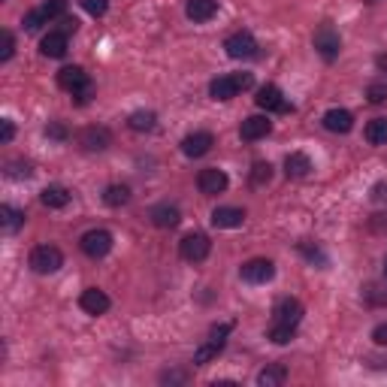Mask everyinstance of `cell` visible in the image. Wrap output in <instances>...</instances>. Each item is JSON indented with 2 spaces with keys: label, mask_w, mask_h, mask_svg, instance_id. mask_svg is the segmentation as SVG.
<instances>
[{
  "label": "cell",
  "mask_w": 387,
  "mask_h": 387,
  "mask_svg": "<svg viewBox=\"0 0 387 387\" xmlns=\"http://www.w3.org/2000/svg\"><path fill=\"white\" fill-rule=\"evenodd\" d=\"M149 218H151V224H154V227H161V230H172V227H179L182 212H179V206H172V203H158V206H151Z\"/></svg>",
  "instance_id": "obj_14"
},
{
  "label": "cell",
  "mask_w": 387,
  "mask_h": 387,
  "mask_svg": "<svg viewBox=\"0 0 387 387\" xmlns=\"http://www.w3.org/2000/svg\"><path fill=\"white\" fill-rule=\"evenodd\" d=\"M40 9H43V15L48 18V22H52V18H61L67 13V0H46Z\"/></svg>",
  "instance_id": "obj_32"
},
{
  "label": "cell",
  "mask_w": 387,
  "mask_h": 387,
  "mask_svg": "<svg viewBox=\"0 0 387 387\" xmlns=\"http://www.w3.org/2000/svg\"><path fill=\"white\" fill-rule=\"evenodd\" d=\"M308 172H312V161H308V154L303 151H294L285 158V176L287 179H306Z\"/></svg>",
  "instance_id": "obj_20"
},
{
  "label": "cell",
  "mask_w": 387,
  "mask_h": 387,
  "mask_svg": "<svg viewBox=\"0 0 387 387\" xmlns=\"http://www.w3.org/2000/svg\"><path fill=\"white\" fill-rule=\"evenodd\" d=\"M82 9L94 18H100V15H106V9H109V0H82Z\"/></svg>",
  "instance_id": "obj_34"
},
{
  "label": "cell",
  "mask_w": 387,
  "mask_h": 387,
  "mask_svg": "<svg viewBox=\"0 0 387 387\" xmlns=\"http://www.w3.org/2000/svg\"><path fill=\"white\" fill-rule=\"evenodd\" d=\"M79 306H82V312H88V315H106L109 312V297L97 287H88V290H82Z\"/></svg>",
  "instance_id": "obj_17"
},
{
  "label": "cell",
  "mask_w": 387,
  "mask_h": 387,
  "mask_svg": "<svg viewBox=\"0 0 387 387\" xmlns=\"http://www.w3.org/2000/svg\"><path fill=\"white\" fill-rule=\"evenodd\" d=\"M257 48H260L257 40L248 31H236L224 40V52L233 57V61H251V57H257Z\"/></svg>",
  "instance_id": "obj_4"
},
{
  "label": "cell",
  "mask_w": 387,
  "mask_h": 387,
  "mask_svg": "<svg viewBox=\"0 0 387 387\" xmlns=\"http://www.w3.org/2000/svg\"><path fill=\"white\" fill-rule=\"evenodd\" d=\"M57 85H61L64 91H70L73 100L79 106H85L94 97V85H91L88 73H85L82 67H64V70L57 73Z\"/></svg>",
  "instance_id": "obj_1"
},
{
  "label": "cell",
  "mask_w": 387,
  "mask_h": 387,
  "mask_svg": "<svg viewBox=\"0 0 387 387\" xmlns=\"http://www.w3.org/2000/svg\"><path fill=\"white\" fill-rule=\"evenodd\" d=\"M185 13L191 22H209V18H215L218 15V0H188V6H185Z\"/></svg>",
  "instance_id": "obj_18"
},
{
  "label": "cell",
  "mask_w": 387,
  "mask_h": 387,
  "mask_svg": "<svg viewBox=\"0 0 387 387\" xmlns=\"http://www.w3.org/2000/svg\"><path fill=\"white\" fill-rule=\"evenodd\" d=\"M13 52H15V36H13V31H4V48H0V61H9L13 57Z\"/></svg>",
  "instance_id": "obj_37"
},
{
  "label": "cell",
  "mask_w": 387,
  "mask_h": 387,
  "mask_svg": "<svg viewBox=\"0 0 387 387\" xmlns=\"http://www.w3.org/2000/svg\"><path fill=\"white\" fill-rule=\"evenodd\" d=\"M46 22H48V18L43 15V9H34V13H27V15H25V22H22V25H25V31H36V27L46 25Z\"/></svg>",
  "instance_id": "obj_36"
},
{
  "label": "cell",
  "mask_w": 387,
  "mask_h": 387,
  "mask_svg": "<svg viewBox=\"0 0 387 387\" xmlns=\"http://www.w3.org/2000/svg\"><path fill=\"white\" fill-rule=\"evenodd\" d=\"M0 224H4V233H15L25 224V212H18L13 206H0Z\"/></svg>",
  "instance_id": "obj_26"
},
{
  "label": "cell",
  "mask_w": 387,
  "mask_h": 387,
  "mask_svg": "<svg viewBox=\"0 0 387 387\" xmlns=\"http://www.w3.org/2000/svg\"><path fill=\"white\" fill-rule=\"evenodd\" d=\"M269 130H273L269 115H248V118L242 121V128H239V137L245 142H254V140H264Z\"/></svg>",
  "instance_id": "obj_13"
},
{
  "label": "cell",
  "mask_w": 387,
  "mask_h": 387,
  "mask_svg": "<svg viewBox=\"0 0 387 387\" xmlns=\"http://www.w3.org/2000/svg\"><path fill=\"white\" fill-rule=\"evenodd\" d=\"M239 276H242V282H248V285H266V282H273V276H276V264L266 257H251L248 264H242Z\"/></svg>",
  "instance_id": "obj_5"
},
{
  "label": "cell",
  "mask_w": 387,
  "mask_h": 387,
  "mask_svg": "<svg viewBox=\"0 0 387 387\" xmlns=\"http://www.w3.org/2000/svg\"><path fill=\"white\" fill-rule=\"evenodd\" d=\"M212 145H215V137H212L209 130H197L182 140V154H185V158H203V154L212 151Z\"/></svg>",
  "instance_id": "obj_11"
},
{
  "label": "cell",
  "mask_w": 387,
  "mask_h": 387,
  "mask_svg": "<svg viewBox=\"0 0 387 387\" xmlns=\"http://www.w3.org/2000/svg\"><path fill=\"white\" fill-rule=\"evenodd\" d=\"M273 321L276 324H290L297 327L299 321H303V303L294 297H282L278 303L273 306Z\"/></svg>",
  "instance_id": "obj_10"
},
{
  "label": "cell",
  "mask_w": 387,
  "mask_h": 387,
  "mask_svg": "<svg viewBox=\"0 0 387 387\" xmlns=\"http://www.w3.org/2000/svg\"><path fill=\"white\" fill-rule=\"evenodd\" d=\"M324 128L330 133H348L354 128V115L348 109H327L324 115Z\"/></svg>",
  "instance_id": "obj_21"
},
{
  "label": "cell",
  "mask_w": 387,
  "mask_h": 387,
  "mask_svg": "<svg viewBox=\"0 0 387 387\" xmlns=\"http://www.w3.org/2000/svg\"><path fill=\"white\" fill-rule=\"evenodd\" d=\"M287 381V369L282 363H269L266 369L257 372V384L260 387H282Z\"/></svg>",
  "instance_id": "obj_23"
},
{
  "label": "cell",
  "mask_w": 387,
  "mask_h": 387,
  "mask_svg": "<svg viewBox=\"0 0 387 387\" xmlns=\"http://www.w3.org/2000/svg\"><path fill=\"white\" fill-rule=\"evenodd\" d=\"M212 251V242L206 233H188L185 239L179 242V254L188 260V264H203Z\"/></svg>",
  "instance_id": "obj_7"
},
{
  "label": "cell",
  "mask_w": 387,
  "mask_h": 387,
  "mask_svg": "<svg viewBox=\"0 0 387 387\" xmlns=\"http://www.w3.org/2000/svg\"><path fill=\"white\" fill-rule=\"evenodd\" d=\"M363 299L369 306H379V303H387V290L384 287H379V285H369L363 290Z\"/></svg>",
  "instance_id": "obj_33"
},
{
  "label": "cell",
  "mask_w": 387,
  "mask_h": 387,
  "mask_svg": "<svg viewBox=\"0 0 387 387\" xmlns=\"http://www.w3.org/2000/svg\"><path fill=\"white\" fill-rule=\"evenodd\" d=\"M366 142L372 145H387V118H372L366 124Z\"/></svg>",
  "instance_id": "obj_27"
},
{
  "label": "cell",
  "mask_w": 387,
  "mask_h": 387,
  "mask_svg": "<svg viewBox=\"0 0 387 387\" xmlns=\"http://www.w3.org/2000/svg\"><path fill=\"white\" fill-rule=\"evenodd\" d=\"M366 97H369V103H384L387 100V82H375L366 88Z\"/></svg>",
  "instance_id": "obj_35"
},
{
  "label": "cell",
  "mask_w": 387,
  "mask_h": 387,
  "mask_svg": "<svg viewBox=\"0 0 387 387\" xmlns=\"http://www.w3.org/2000/svg\"><path fill=\"white\" fill-rule=\"evenodd\" d=\"M372 342H375V345H381V348L387 345V321H384V324H379V327H375V330H372Z\"/></svg>",
  "instance_id": "obj_40"
},
{
  "label": "cell",
  "mask_w": 387,
  "mask_h": 387,
  "mask_svg": "<svg viewBox=\"0 0 387 387\" xmlns=\"http://www.w3.org/2000/svg\"><path fill=\"white\" fill-rule=\"evenodd\" d=\"M40 203L46 209H64L67 203H70V191L64 185H48L43 194H40Z\"/></svg>",
  "instance_id": "obj_22"
},
{
  "label": "cell",
  "mask_w": 387,
  "mask_h": 387,
  "mask_svg": "<svg viewBox=\"0 0 387 387\" xmlns=\"http://www.w3.org/2000/svg\"><path fill=\"white\" fill-rule=\"evenodd\" d=\"M242 221H245V212L236 209V206H218L212 212V227H218V230L242 227Z\"/></svg>",
  "instance_id": "obj_16"
},
{
  "label": "cell",
  "mask_w": 387,
  "mask_h": 387,
  "mask_svg": "<svg viewBox=\"0 0 387 387\" xmlns=\"http://www.w3.org/2000/svg\"><path fill=\"white\" fill-rule=\"evenodd\" d=\"M369 4H375V0H369Z\"/></svg>",
  "instance_id": "obj_43"
},
{
  "label": "cell",
  "mask_w": 387,
  "mask_h": 387,
  "mask_svg": "<svg viewBox=\"0 0 387 387\" xmlns=\"http://www.w3.org/2000/svg\"><path fill=\"white\" fill-rule=\"evenodd\" d=\"M128 200H130V188L128 185H109L103 191V203H106V206H112V209L124 206Z\"/></svg>",
  "instance_id": "obj_28"
},
{
  "label": "cell",
  "mask_w": 387,
  "mask_h": 387,
  "mask_svg": "<svg viewBox=\"0 0 387 387\" xmlns=\"http://www.w3.org/2000/svg\"><path fill=\"white\" fill-rule=\"evenodd\" d=\"M372 200H387V185H384V182L372 188Z\"/></svg>",
  "instance_id": "obj_41"
},
{
  "label": "cell",
  "mask_w": 387,
  "mask_h": 387,
  "mask_svg": "<svg viewBox=\"0 0 387 387\" xmlns=\"http://www.w3.org/2000/svg\"><path fill=\"white\" fill-rule=\"evenodd\" d=\"M294 336H297V327L276 324V321H273V327H269V333H266V339H269V342H276V345H287Z\"/></svg>",
  "instance_id": "obj_29"
},
{
  "label": "cell",
  "mask_w": 387,
  "mask_h": 387,
  "mask_svg": "<svg viewBox=\"0 0 387 387\" xmlns=\"http://www.w3.org/2000/svg\"><path fill=\"white\" fill-rule=\"evenodd\" d=\"M79 145L85 151H103L112 145V133L106 128H97V124H91V128H85L79 133Z\"/></svg>",
  "instance_id": "obj_15"
},
{
  "label": "cell",
  "mask_w": 387,
  "mask_h": 387,
  "mask_svg": "<svg viewBox=\"0 0 387 387\" xmlns=\"http://www.w3.org/2000/svg\"><path fill=\"white\" fill-rule=\"evenodd\" d=\"M27 264H31L34 273L52 276L64 266V254H61V248H55V245H36L31 251V257H27Z\"/></svg>",
  "instance_id": "obj_3"
},
{
  "label": "cell",
  "mask_w": 387,
  "mask_h": 387,
  "mask_svg": "<svg viewBox=\"0 0 387 387\" xmlns=\"http://www.w3.org/2000/svg\"><path fill=\"white\" fill-rule=\"evenodd\" d=\"M6 176L9 179H31L34 170H31V163H25V161H13V163H6Z\"/></svg>",
  "instance_id": "obj_31"
},
{
  "label": "cell",
  "mask_w": 387,
  "mask_h": 387,
  "mask_svg": "<svg viewBox=\"0 0 387 387\" xmlns=\"http://www.w3.org/2000/svg\"><path fill=\"white\" fill-rule=\"evenodd\" d=\"M269 179H273V167H269L266 161H257L254 167H251V185L260 188V185H266Z\"/></svg>",
  "instance_id": "obj_30"
},
{
  "label": "cell",
  "mask_w": 387,
  "mask_h": 387,
  "mask_svg": "<svg viewBox=\"0 0 387 387\" xmlns=\"http://www.w3.org/2000/svg\"><path fill=\"white\" fill-rule=\"evenodd\" d=\"M13 137H15V124L13 121H9V118H4V121H0V142H13Z\"/></svg>",
  "instance_id": "obj_39"
},
{
  "label": "cell",
  "mask_w": 387,
  "mask_h": 387,
  "mask_svg": "<svg viewBox=\"0 0 387 387\" xmlns=\"http://www.w3.org/2000/svg\"><path fill=\"white\" fill-rule=\"evenodd\" d=\"M67 48H70V40H67V34L64 31H52V34H46L43 36V43H40V52L46 57H64L67 55Z\"/></svg>",
  "instance_id": "obj_19"
},
{
  "label": "cell",
  "mask_w": 387,
  "mask_h": 387,
  "mask_svg": "<svg viewBox=\"0 0 387 387\" xmlns=\"http://www.w3.org/2000/svg\"><path fill=\"white\" fill-rule=\"evenodd\" d=\"M224 351V342H215V339H206L197 351H194V366H206V363H212L215 357Z\"/></svg>",
  "instance_id": "obj_24"
},
{
  "label": "cell",
  "mask_w": 387,
  "mask_h": 387,
  "mask_svg": "<svg viewBox=\"0 0 387 387\" xmlns=\"http://www.w3.org/2000/svg\"><path fill=\"white\" fill-rule=\"evenodd\" d=\"M227 185H230L227 172L218 170V167L200 170V176H197V188H200V194H206V197H218V194H224Z\"/></svg>",
  "instance_id": "obj_9"
},
{
  "label": "cell",
  "mask_w": 387,
  "mask_h": 387,
  "mask_svg": "<svg viewBox=\"0 0 387 387\" xmlns=\"http://www.w3.org/2000/svg\"><path fill=\"white\" fill-rule=\"evenodd\" d=\"M315 48L321 52L324 61H336V57H339V48H342V36H339V31H336L330 22H324V25L315 31Z\"/></svg>",
  "instance_id": "obj_6"
},
{
  "label": "cell",
  "mask_w": 387,
  "mask_h": 387,
  "mask_svg": "<svg viewBox=\"0 0 387 387\" xmlns=\"http://www.w3.org/2000/svg\"><path fill=\"white\" fill-rule=\"evenodd\" d=\"M254 103L260 106V109H266V112H290V103L285 100V94L278 91L276 85H264V88L257 91Z\"/></svg>",
  "instance_id": "obj_12"
},
{
  "label": "cell",
  "mask_w": 387,
  "mask_h": 387,
  "mask_svg": "<svg viewBox=\"0 0 387 387\" xmlns=\"http://www.w3.org/2000/svg\"><path fill=\"white\" fill-rule=\"evenodd\" d=\"M154 124H158V115L149 112V109H140V112H133L130 118H128V128H130V130H137V133H149V130H154Z\"/></svg>",
  "instance_id": "obj_25"
},
{
  "label": "cell",
  "mask_w": 387,
  "mask_h": 387,
  "mask_svg": "<svg viewBox=\"0 0 387 387\" xmlns=\"http://www.w3.org/2000/svg\"><path fill=\"white\" fill-rule=\"evenodd\" d=\"M46 137H48V140L64 142V140H67V128H64L61 121H52V124H48V128H46Z\"/></svg>",
  "instance_id": "obj_38"
},
{
  "label": "cell",
  "mask_w": 387,
  "mask_h": 387,
  "mask_svg": "<svg viewBox=\"0 0 387 387\" xmlns=\"http://www.w3.org/2000/svg\"><path fill=\"white\" fill-rule=\"evenodd\" d=\"M254 85V76L251 73H230V76H218V79L209 82V94L212 100H233L239 91H248Z\"/></svg>",
  "instance_id": "obj_2"
},
{
  "label": "cell",
  "mask_w": 387,
  "mask_h": 387,
  "mask_svg": "<svg viewBox=\"0 0 387 387\" xmlns=\"http://www.w3.org/2000/svg\"><path fill=\"white\" fill-rule=\"evenodd\" d=\"M79 248L88 257H94V260L97 257H106L112 251V233H109V230H88V233H82Z\"/></svg>",
  "instance_id": "obj_8"
},
{
  "label": "cell",
  "mask_w": 387,
  "mask_h": 387,
  "mask_svg": "<svg viewBox=\"0 0 387 387\" xmlns=\"http://www.w3.org/2000/svg\"><path fill=\"white\" fill-rule=\"evenodd\" d=\"M384 269H387V260H384Z\"/></svg>",
  "instance_id": "obj_42"
}]
</instances>
